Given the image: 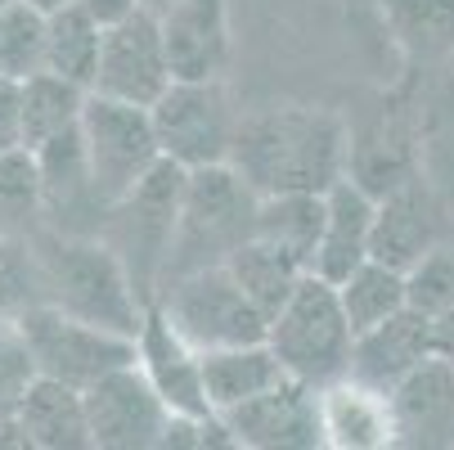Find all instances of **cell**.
Returning a JSON list of instances; mask_svg holds the SVG:
<instances>
[{
    "mask_svg": "<svg viewBox=\"0 0 454 450\" xmlns=\"http://www.w3.org/2000/svg\"><path fill=\"white\" fill-rule=\"evenodd\" d=\"M373 221H378V199L369 189L347 176L324 194V234L315 252V275L342 284L356 266L373 257Z\"/></svg>",
    "mask_w": 454,
    "mask_h": 450,
    "instance_id": "17",
    "label": "cell"
},
{
    "mask_svg": "<svg viewBox=\"0 0 454 450\" xmlns=\"http://www.w3.org/2000/svg\"><path fill=\"white\" fill-rule=\"evenodd\" d=\"M256 208H262V194H256L230 162L189 171L184 208H180V234H176V248H171V266H167L162 288L180 275L225 266L256 234Z\"/></svg>",
    "mask_w": 454,
    "mask_h": 450,
    "instance_id": "4",
    "label": "cell"
},
{
    "mask_svg": "<svg viewBox=\"0 0 454 450\" xmlns=\"http://www.w3.org/2000/svg\"><path fill=\"white\" fill-rule=\"evenodd\" d=\"M19 329L36 356V369L45 378L73 383V388H90L95 378L131 365L140 356L131 334H117L104 325H90L82 315H68L50 302H32L19 315Z\"/></svg>",
    "mask_w": 454,
    "mask_h": 450,
    "instance_id": "9",
    "label": "cell"
},
{
    "mask_svg": "<svg viewBox=\"0 0 454 450\" xmlns=\"http://www.w3.org/2000/svg\"><path fill=\"white\" fill-rule=\"evenodd\" d=\"M158 306L171 315V325L199 351L266 343V329H270V315L243 293V284L230 275V266H207V271L171 280L162 288Z\"/></svg>",
    "mask_w": 454,
    "mask_h": 450,
    "instance_id": "6",
    "label": "cell"
},
{
    "mask_svg": "<svg viewBox=\"0 0 454 450\" xmlns=\"http://www.w3.org/2000/svg\"><path fill=\"white\" fill-rule=\"evenodd\" d=\"M5 5H14V0H0V10H5Z\"/></svg>",
    "mask_w": 454,
    "mask_h": 450,
    "instance_id": "38",
    "label": "cell"
},
{
    "mask_svg": "<svg viewBox=\"0 0 454 450\" xmlns=\"http://www.w3.org/2000/svg\"><path fill=\"white\" fill-rule=\"evenodd\" d=\"M401 45L419 59H441L454 50V0H387Z\"/></svg>",
    "mask_w": 454,
    "mask_h": 450,
    "instance_id": "27",
    "label": "cell"
},
{
    "mask_svg": "<svg viewBox=\"0 0 454 450\" xmlns=\"http://www.w3.org/2000/svg\"><path fill=\"white\" fill-rule=\"evenodd\" d=\"M0 450H32V437H27L19 410L14 414H0Z\"/></svg>",
    "mask_w": 454,
    "mask_h": 450,
    "instance_id": "34",
    "label": "cell"
},
{
    "mask_svg": "<svg viewBox=\"0 0 454 450\" xmlns=\"http://www.w3.org/2000/svg\"><path fill=\"white\" fill-rule=\"evenodd\" d=\"M19 419L32 437V450H95L86 388L41 374L19 406Z\"/></svg>",
    "mask_w": 454,
    "mask_h": 450,
    "instance_id": "19",
    "label": "cell"
},
{
    "mask_svg": "<svg viewBox=\"0 0 454 450\" xmlns=\"http://www.w3.org/2000/svg\"><path fill=\"white\" fill-rule=\"evenodd\" d=\"M162 19L171 73L184 82L225 77L230 63V0H176Z\"/></svg>",
    "mask_w": 454,
    "mask_h": 450,
    "instance_id": "16",
    "label": "cell"
},
{
    "mask_svg": "<svg viewBox=\"0 0 454 450\" xmlns=\"http://www.w3.org/2000/svg\"><path fill=\"white\" fill-rule=\"evenodd\" d=\"M149 113H153V131H158L162 158L180 162L184 171H203V167L230 162L243 113L230 104V91H225L221 77H212V82L176 77Z\"/></svg>",
    "mask_w": 454,
    "mask_h": 450,
    "instance_id": "7",
    "label": "cell"
},
{
    "mask_svg": "<svg viewBox=\"0 0 454 450\" xmlns=\"http://www.w3.org/2000/svg\"><path fill=\"white\" fill-rule=\"evenodd\" d=\"M266 343L284 360L288 378H301L310 388H329V383L347 378L351 351H356V329L347 320L338 284L310 271L293 288V297L270 315Z\"/></svg>",
    "mask_w": 454,
    "mask_h": 450,
    "instance_id": "5",
    "label": "cell"
},
{
    "mask_svg": "<svg viewBox=\"0 0 454 450\" xmlns=\"http://www.w3.org/2000/svg\"><path fill=\"white\" fill-rule=\"evenodd\" d=\"M432 356H436V315H427L419 306H405L392 320L356 334L351 378L396 397Z\"/></svg>",
    "mask_w": 454,
    "mask_h": 450,
    "instance_id": "13",
    "label": "cell"
},
{
    "mask_svg": "<svg viewBox=\"0 0 454 450\" xmlns=\"http://www.w3.org/2000/svg\"><path fill=\"white\" fill-rule=\"evenodd\" d=\"M32 302H41L32 243L19 234H0V315H23Z\"/></svg>",
    "mask_w": 454,
    "mask_h": 450,
    "instance_id": "30",
    "label": "cell"
},
{
    "mask_svg": "<svg viewBox=\"0 0 454 450\" xmlns=\"http://www.w3.org/2000/svg\"><path fill=\"white\" fill-rule=\"evenodd\" d=\"M436 356L454 360V311L436 315Z\"/></svg>",
    "mask_w": 454,
    "mask_h": 450,
    "instance_id": "35",
    "label": "cell"
},
{
    "mask_svg": "<svg viewBox=\"0 0 454 450\" xmlns=\"http://www.w3.org/2000/svg\"><path fill=\"white\" fill-rule=\"evenodd\" d=\"M234 432V446L247 450H319L324 446V414L319 388L301 378H284L270 392L252 397L221 414Z\"/></svg>",
    "mask_w": 454,
    "mask_h": 450,
    "instance_id": "12",
    "label": "cell"
},
{
    "mask_svg": "<svg viewBox=\"0 0 454 450\" xmlns=\"http://www.w3.org/2000/svg\"><path fill=\"white\" fill-rule=\"evenodd\" d=\"M319 234H324V194H266L256 208V239L275 243L306 271H315Z\"/></svg>",
    "mask_w": 454,
    "mask_h": 450,
    "instance_id": "23",
    "label": "cell"
},
{
    "mask_svg": "<svg viewBox=\"0 0 454 450\" xmlns=\"http://www.w3.org/2000/svg\"><path fill=\"white\" fill-rule=\"evenodd\" d=\"M171 82H176V73H171V54H167V36H162L158 14L136 10L121 23L104 28L99 73H95L90 91L126 99V104H140V108H153L167 95Z\"/></svg>",
    "mask_w": 454,
    "mask_h": 450,
    "instance_id": "10",
    "label": "cell"
},
{
    "mask_svg": "<svg viewBox=\"0 0 454 450\" xmlns=\"http://www.w3.org/2000/svg\"><path fill=\"white\" fill-rule=\"evenodd\" d=\"M95 450H153L171 423V406L158 397L140 360L121 365L86 388Z\"/></svg>",
    "mask_w": 454,
    "mask_h": 450,
    "instance_id": "11",
    "label": "cell"
},
{
    "mask_svg": "<svg viewBox=\"0 0 454 450\" xmlns=\"http://www.w3.org/2000/svg\"><path fill=\"white\" fill-rule=\"evenodd\" d=\"M140 5H145L149 14H167V10L176 5V0H140Z\"/></svg>",
    "mask_w": 454,
    "mask_h": 450,
    "instance_id": "37",
    "label": "cell"
},
{
    "mask_svg": "<svg viewBox=\"0 0 454 450\" xmlns=\"http://www.w3.org/2000/svg\"><path fill=\"white\" fill-rule=\"evenodd\" d=\"M27 243H32V262H36L41 302L68 311V315H82L90 325L140 338L149 302L136 293L121 257L99 234H68L54 225H36Z\"/></svg>",
    "mask_w": 454,
    "mask_h": 450,
    "instance_id": "2",
    "label": "cell"
},
{
    "mask_svg": "<svg viewBox=\"0 0 454 450\" xmlns=\"http://www.w3.org/2000/svg\"><path fill=\"white\" fill-rule=\"evenodd\" d=\"M225 266H230V275L243 284V293H247L256 306H262L266 315H275V311L293 297V288L310 275L301 262H293L288 252H279L275 243L256 239V234L230 257Z\"/></svg>",
    "mask_w": 454,
    "mask_h": 450,
    "instance_id": "24",
    "label": "cell"
},
{
    "mask_svg": "<svg viewBox=\"0 0 454 450\" xmlns=\"http://www.w3.org/2000/svg\"><path fill=\"white\" fill-rule=\"evenodd\" d=\"M230 167L256 194H329L351 176V126L333 108L270 104L243 113Z\"/></svg>",
    "mask_w": 454,
    "mask_h": 450,
    "instance_id": "1",
    "label": "cell"
},
{
    "mask_svg": "<svg viewBox=\"0 0 454 450\" xmlns=\"http://www.w3.org/2000/svg\"><path fill=\"white\" fill-rule=\"evenodd\" d=\"M36 378L41 369L19 329V315H0V414H14Z\"/></svg>",
    "mask_w": 454,
    "mask_h": 450,
    "instance_id": "29",
    "label": "cell"
},
{
    "mask_svg": "<svg viewBox=\"0 0 454 450\" xmlns=\"http://www.w3.org/2000/svg\"><path fill=\"white\" fill-rule=\"evenodd\" d=\"M82 5L108 28V23H121L126 14H136V10H145L140 0H82Z\"/></svg>",
    "mask_w": 454,
    "mask_h": 450,
    "instance_id": "33",
    "label": "cell"
},
{
    "mask_svg": "<svg viewBox=\"0 0 454 450\" xmlns=\"http://www.w3.org/2000/svg\"><path fill=\"white\" fill-rule=\"evenodd\" d=\"M32 5H36L41 14H54V10H68V5H77V0H32Z\"/></svg>",
    "mask_w": 454,
    "mask_h": 450,
    "instance_id": "36",
    "label": "cell"
},
{
    "mask_svg": "<svg viewBox=\"0 0 454 450\" xmlns=\"http://www.w3.org/2000/svg\"><path fill=\"white\" fill-rule=\"evenodd\" d=\"M82 145L90 158V176L99 199L113 208L162 162V145L153 131V113L113 95L90 91L82 113Z\"/></svg>",
    "mask_w": 454,
    "mask_h": 450,
    "instance_id": "8",
    "label": "cell"
},
{
    "mask_svg": "<svg viewBox=\"0 0 454 450\" xmlns=\"http://www.w3.org/2000/svg\"><path fill=\"white\" fill-rule=\"evenodd\" d=\"M319 414H324V446L333 450H382L401 441L396 397L369 388L351 374L319 388Z\"/></svg>",
    "mask_w": 454,
    "mask_h": 450,
    "instance_id": "15",
    "label": "cell"
},
{
    "mask_svg": "<svg viewBox=\"0 0 454 450\" xmlns=\"http://www.w3.org/2000/svg\"><path fill=\"white\" fill-rule=\"evenodd\" d=\"M436 225H441L436 199L427 194V185L419 176H410L378 199L373 257L387 266H396V271H410L436 248Z\"/></svg>",
    "mask_w": 454,
    "mask_h": 450,
    "instance_id": "18",
    "label": "cell"
},
{
    "mask_svg": "<svg viewBox=\"0 0 454 450\" xmlns=\"http://www.w3.org/2000/svg\"><path fill=\"white\" fill-rule=\"evenodd\" d=\"M45 73V14L32 0H14L0 10V77L27 82Z\"/></svg>",
    "mask_w": 454,
    "mask_h": 450,
    "instance_id": "26",
    "label": "cell"
},
{
    "mask_svg": "<svg viewBox=\"0 0 454 450\" xmlns=\"http://www.w3.org/2000/svg\"><path fill=\"white\" fill-rule=\"evenodd\" d=\"M99 45H104V23L82 0L45 14V73H59L90 91L99 73Z\"/></svg>",
    "mask_w": 454,
    "mask_h": 450,
    "instance_id": "21",
    "label": "cell"
},
{
    "mask_svg": "<svg viewBox=\"0 0 454 450\" xmlns=\"http://www.w3.org/2000/svg\"><path fill=\"white\" fill-rule=\"evenodd\" d=\"M184 185L189 171L171 158H162L131 194L108 208V221L99 239L121 257L126 275H131L136 293L153 306L162 297V280L171 266V248L180 234V208H184Z\"/></svg>",
    "mask_w": 454,
    "mask_h": 450,
    "instance_id": "3",
    "label": "cell"
},
{
    "mask_svg": "<svg viewBox=\"0 0 454 450\" xmlns=\"http://www.w3.org/2000/svg\"><path fill=\"white\" fill-rule=\"evenodd\" d=\"M41 225V167L32 149L0 158V234L27 239Z\"/></svg>",
    "mask_w": 454,
    "mask_h": 450,
    "instance_id": "28",
    "label": "cell"
},
{
    "mask_svg": "<svg viewBox=\"0 0 454 450\" xmlns=\"http://www.w3.org/2000/svg\"><path fill=\"white\" fill-rule=\"evenodd\" d=\"M136 347H140V356H136L140 369L149 374L158 397L171 406V414H212L207 378H203V351L171 325V315L158 302L145 311Z\"/></svg>",
    "mask_w": 454,
    "mask_h": 450,
    "instance_id": "14",
    "label": "cell"
},
{
    "mask_svg": "<svg viewBox=\"0 0 454 450\" xmlns=\"http://www.w3.org/2000/svg\"><path fill=\"white\" fill-rule=\"evenodd\" d=\"M203 378H207V397L212 410L225 414L252 397L270 392L275 383L288 378L284 360L270 351V343H243V347H221V351H203Z\"/></svg>",
    "mask_w": 454,
    "mask_h": 450,
    "instance_id": "20",
    "label": "cell"
},
{
    "mask_svg": "<svg viewBox=\"0 0 454 450\" xmlns=\"http://www.w3.org/2000/svg\"><path fill=\"white\" fill-rule=\"evenodd\" d=\"M405 275H410V306H419L427 315L454 311V252L450 248H432Z\"/></svg>",
    "mask_w": 454,
    "mask_h": 450,
    "instance_id": "31",
    "label": "cell"
},
{
    "mask_svg": "<svg viewBox=\"0 0 454 450\" xmlns=\"http://www.w3.org/2000/svg\"><path fill=\"white\" fill-rule=\"evenodd\" d=\"M23 149V82L0 77V158Z\"/></svg>",
    "mask_w": 454,
    "mask_h": 450,
    "instance_id": "32",
    "label": "cell"
},
{
    "mask_svg": "<svg viewBox=\"0 0 454 450\" xmlns=\"http://www.w3.org/2000/svg\"><path fill=\"white\" fill-rule=\"evenodd\" d=\"M338 293H342L351 329L364 334V329L382 325V320H392L396 311L410 306V275L396 271V266H387V262H378V257H369L364 266H356L338 284Z\"/></svg>",
    "mask_w": 454,
    "mask_h": 450,
    "instance_id": "25",
    "label": "cell"
},
{
    "mask_svg": "<svg viewBox=\"0 0 454 450\" xmlns=\"http://www.w3.org/2000/svg\"><path fill=\"white\" fill-rule=\"evenodd\" d=\"M86 86L59 77V73H36L23 82V149H41L59 136L82 126L86 113Z\"/></svg>",
    "mask_w": 454,
    "mask_h": 450,
    "instance_id": "22",
    "label": "cell"
}]
</instances>
